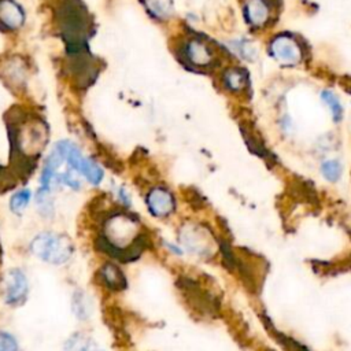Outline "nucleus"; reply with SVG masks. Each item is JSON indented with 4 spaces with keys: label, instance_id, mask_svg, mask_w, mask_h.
I'll list each match as a JSON object with an SVG mask.
<instances>
[{
    "label": "nucleus",
    "instance_id": "nucleus-19",
    "mask_svg": "<svg viewBox=\"0 0 351 351\" xmlns=\"http://www.w3.org/2000/svg\"><path fill=\"white\" fill-rule=\"evenodd\" d=\"M321 99L324 101V103H325V105L329 107V110L332 112L333 120H335V121L340 120V117H341V105H340L337 96H336L333 92H330V91H324V92L321 94Z\"/></svg>",
    "mask_w": 351,
    "mask_h": 351
},
{
    "label": "nucleus",
    "instance_id": "nucleus-7",
    "mask_svg": "<svg viewBox=\"0 0 351 351\" xmlns=\"http://www.w3.org/2000/svg\"><path fill=\"white\" fill-rule=\"evenodd\" d=\"M273 57L284 65H295L302 60V50L298 43L288 36H277L270 44Z\"/></svg>",
    "mask_w": 351,
    "mask_h": 351
},
{
    "label": "nucleus",
    "instance_id": "nucleus-13",
    "mask_svg": "<svg viewBox=\"0 0 351 351\" xmlns=\"http://www.w3.org/2000/svg\"><path fill=\"white\" fill-rule=\"evenodd\" d=\"M98 348L94 339L84 332H75L64 346L65 351H96Z\"/></svg>",
    "mask_w": 351,
    "mask_h": 351
},
{
    "label": "nucleus",
    "instance_id": "nucleus-4",
    "mask_svg": "<svg viewBox=\"0 0 351 351\" xmlns=\"http://www.w3.org/2000/svg\"><path fill=\"white\" fill-rule=\"evenodd\" d=\"M180 242L190 251L200 257L211 254L210 235L198 225L185 224L180 229Z\"/></svg>",
    "mask_w": 351,
    "mask_h": 351
},
{
    "label": "nucleus",
    "instance_id": "nucleus-21",
    "mask_svg": "<svg viewBox=\"0 0 351 351\" xmlns=\"http://www.w3.org/2000/svg\"><path fill=\"white\" fill-rule=\"evenodd\" d=\"M96 351H105V350H101V348H98V350H96Z\"/></svg>",
    "mask_w": 351,
    "mask_h": 351
},
{
    "label": "nucleus",
    "instance_id": "nucleus-8",
    "mask_svg": "<svg viewBox=\"0 0 351 351\" xmlns=\"http://www.w3.org/2000/svg\"><path fill=\"white\" fill-rule=\"evenodd\" d=\"M25 23V12L16 0H0V27L8 31L20 29Z\"/></svg>",
    "mask_w": 351,
    "mask_h": 351
},
{
    "label": "nucleus",
    "instance_id": "nucleus-15",
    "mask_svg": "<svg viewBox=\"0 0 351 351\" xmlns=\"http://www.w3.org/2000/svg\"><path fill=\"white\" fill-rule=\"evenodd\" d=\"M5 75L10 84L21 86L27 77V69L21 61H9Z\"/></svg>",
    "mask_w": 351,
    "mask_h": 351
},
{
    "label": "nucleus",
    "instance_id": "nucleus-2",
    "mask_svg": "<svg viewBox=\"0 0 351 351\" xmlns=\"http://www.w3.org/2000/svg\"><path fill=\"white\" fill-rule=\"evenodd\" d=\"M57 146L61 148L65 161H68L73 170L81 173L91 184H101V181L103 180V170L92 159L87 158L75 143L64 140L60 142Z\"/></svg>",
    "mask_w": 351,
    "mask_h": 351
},
{
    "label": "nucleus",
    "instance_id": "nucleus-6",
    "mask_svg": "<svg viewBox=\"0 0 351 351\" xmlns=\"http://www.w3.org/2000/svg\"><path fill=\"white\" fill-rule=\"evenodd\" d=\"M183 58L195 68L210 66L214 61V51L199 39H188L181 47Z\"/></svg>",
    "mask_w": 351,
    "mask_h": 351
},
{
    "label": "nucleus",
    "instance_id": "nucleus-1",
    "mask_svg": "<svg viewBox=\"0 0 351 351\" xmlns=\"http://www.w3.org/2000/svg\"><path fill=\"white\" fill-rule=\"evenodd\" d=\"M31 251L43 262L60 266L72 258L75 247L66 235L42 232L36 235L31 242Z\"/></svg>",
    "mask_w": 351,
    "mask_h": 351
},
{
    "label": "nucleus",
    "instance_id": "nucleus-12",
    "mask_svg": "<svg viewBox=\"0 0 351 351\" xmlns=\"http://www.w3.org/2000/svg\"><path fill=\"white\" fill-rule=\"evenodd\" d=\"M143 3L148 14L158 21H166L173 16V0H143Z\"/></svg>",
    "mask_w": 351,
    "mask_h": 351
},
{
    "label": "nucleus",
    "instance_id": "nucleus-3",
    "mask_svg": "<svg viewBox=\"0 0 351 351\" xmlns=\"http://www.w3.org/2000/svg\"><path fill=\"white\" fill-rule=\"evenodd\" d=\"M29 295V280L21 268H13L6 276L5 302L12 307L23 306Z\"/></svg>",
    "mask_w": 351,
    "mask_h": 351
},
{
    "label": "nucleus",
    "instance_id": "nucleus-14",
    "mask_svg": "<svg viewBox=\"0 0 351 351\" xmlns=\"http://www.w3.org/2000/svg\"><path fill=\"white\" fill-rule=\"evenodd\" d=\"M222 81H224V86L232 91V92H239L244 88L246 86V77L244 75L237 70V69H229L224 73L222 76Z\"/></svg>",
    "mask_w": 351,
    "mask_h": 351
},
{
    "label": "nucleus",
    "instance_id": "nucleus-10",
    "mask_svg": "<svg viewBox=\"0 0 351 351\" xmlns=\"http://www.w3.org/2000/svg\"><path fill=\"white\" fill-rule=\"evenodd\" d=\"M101 277L103 284L113 291H122L128 287V280L124 272L113 262H107L101 268Z\"/></svg>",
    "mask_w": 351,
    "mask_h": 351
},
{
    "label": "nucleus",
    "instance_id": "nucleus-16",
    "mask_svg": "<svg viewBox=\"0 0 351 351\" xmlns=\"http://www.w3.org/2000/svg\"><path fill=\"white\" fill-rule=\"evenodd\" d=\"M36 205L38 210L43 217H51L54 214V200L50 195L49 188H40L36 195Z\"/></svg>",
    "mask_w": 351,
    "mask_h": 351
},
{
    "label": "nucleus",
    "instance_id": "nucleus-17",
    "mask_svg": "<svg viewBox=\"0 0 351 351\" xmlns=\"http://www.w3.org/2000/svg\"><path fill=\"white\" fill-rule=\"evenodd\" d=\"M31 198H32V195H31L29 190H23L20 192H17L16 195H13V198L10 200L12 211L16 214H23L25 211V209L28 207Z\"/></svg>",
    "mask_w": 351,
    "mask_h": 351
},
{
    "label": "nucleus",
    "instance_id": "nucleus-20",
    "mask_svg": "<svg viewBox=\"0 0 351 351\" xmlns=\"http://www.w3.org/2000/svg\"><path fill=\"white\" fill-rule=\"evenodd\" d=\"M0 351H20L18 340L13 333L0 330Z\"/></svg>",
    "mask_w": 351,
    "mask_h": 351
},
{
    "label": "nucleus",
    "instance_id": "nucleus-9",
    "mask_svg": "<svg viewBox=\"0 0 351 351\" xmlns=\"http://www.w3.org/2000/svg\"><path fill=\"white\" fill-rule=\"evenodd\" d=\"M270 13L272 10L268 0H247L246 2V20L255 29L262 28L268 24V21L270 20Z\"/></svg>",
    "mask_w": 351,
    "mask_h": 351
},
{
    "label": "nucleus",
    "instance_id": "nucleus-5",
    "mask_svg": "<svg viewBox=\"0 0 351 351\" xmlns=\"http://www.w3.org/2000/svg\"><path fill=\"white\" fill-rule=\"evenodd\" d=\"M147 209L157 218H166L176 210V200L170 191L162 187L153 188L146 198Z\"/></svg>",
    "mask_w": 351,
    "mask_h": 351
},
{
    "label": "nucleus",
    "instance_id": "nucleus-18",
    "mask_svg": "<svg viewBox=\"0 0 351 351\" xmlns=\"http://www.w3.org/2000/svg\"><path fill=\"white\" fill-rule=\"evenodd\" d=\"M321 173L325 180H328L330 183H336L341 176V165L336 159L326 161L321 166Z\"/></svg>",
    "mask_w": 351,
    "mask_h": 351
},
{
    "label": "nucleus",
    "instance_id": "nucleus-11",
    "mask_svg": "<svg viewBox=\"0 0 351 351\" xmlns=\"http://www.w3.org/2000/svg\"><path fill=\"white\" fill-rule=\"evenodd\" d=\"M72 310L77 320L88 321L94 313V303L91 296L83 289H76L72 295Z\"/></svg>",
    "mask_w": 351,
    "mask_h": 351
}]
</instances>
